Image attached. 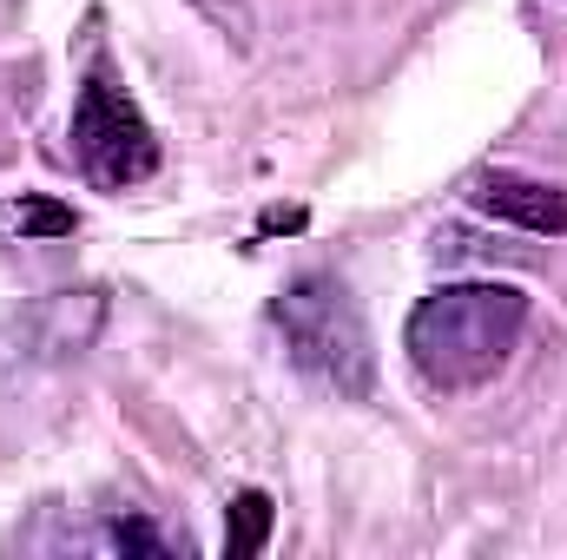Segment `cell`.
<instances>
[{"instance_id":"cell-1","label":"cell","mask_w":567,"mask_h":560,"mask_svg":"<svg viewBox=\"0 0 567 560\" xmlns=\"http://www.w3.org/2000/svg\"><path fill=\"white\" fill-rule=\"evenodd\" d=\"M522 330H528V297L515 283L468 278V283L429 290L410 310L403 350H410V363H416V376L429 390L468 396V390H482V383H495L508 370Z\"/></svg>"},{"instance_id":"cell-2","label":"cell","mask_w":567,"mask_h":560,"mask_svg":"<svg viewBox=\"0 0 567 560\" xmlns=\"http://www.w3.org/2000/svg\"><path fill=\"white\" fill-rule=\"evenodd\" d=\"M278 330L284 350L303 376H317L323 390L350 396V403H370L377 390V350H370V323L350 297V283H337L330 271H310L278 297Z\"/></svg>"},{"instance_id":"cell-3","label":"cell","mask_w":567,"mask_h":560,"mask_svg":"<svg viewBox=\"0 0 567 560\" xmlns=\"http://www.w3.org/2000/svg\"><path fill=\"white\" fill-rule=\"evenodd\" d=\"M73 158L106 191H126V185H140V178L158 172V139H152L145 113L133 106V93L113 80L106 60L80 86V106H73Z\"/></svg>"},{"instance_id":"cell-4","label":"cell","mask_w":567,"mask_h":560,"mask_svg":"<svg viewBox=\"0 0 567 560\" xmlns=\"http://www.w3.org/2000/svg\"><path fill=\"white\" fill-rule=\"evenodd\" d=\"M475 211L502 218V225H522L535 238H567V185L548 178H522V172H482L468 185Z\"/></svg>"},{"instance_id":"cell-5","label":"cell","mask_w":567,"mask_h":560,"mask_svg":"<svg viewBox=\"0 0 567 560\" xmlns=\"http://www.w3.org/2000/svg\"><path fill=\"white\" fill-rule=\"evenodd\" d=\"M265 535H271V501L258 495V488H245L238 501H231V515H225V554L245 560L265 548Z\"/></svg>"},{"instance_id":"cell-6","label":"cell","mask_w":567,"mask_h":560,"mask_svg":"<svg viewBox=\"0 0 567 560\" xmlns=\"http://www.w3.org/2000/svg\"><path fill=\"white\" fill-rule=\"evenodd\" d=\"M231 53H251V40H258V13H251V0H185Z\"/></svg>"},{"instance_id":"cell-7","label":"cell","mask_w":567,"mask_h":560,"mask_svg":"<svg viewBox=\"0 0 567 560\" xmlns=\"http://www.w3.org/2000/svg\"><path fill=\"white\" fill-rule=\"evenodd\" d=\"M20 231H33V238H60V231H73V211H66V205L33 198V205L20 211Z\"/></svg>"},{"instance_id":"cell-8","label":"cell","mask_w":567,"mask_h":560,"mask_svg":"<svg viewBox=\"0 0 567 560\" xmlns=\"http://www.w3.org/2000/svg\"><path fill=\"white\" fill-rule=\"evenodd\" d=\"M113 548H133V554H165V535H152L145 521H120V528H113Z\"/></svg>"}]
</instances>
